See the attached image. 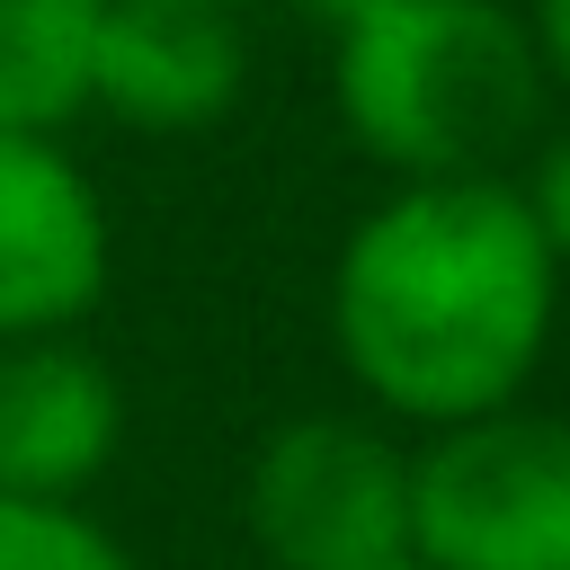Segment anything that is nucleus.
<instances>
[{
  "label": "nucleus",
  "instance_id": "obj_1",
  "mask_svg": "<svg viewBox=\"0 0 570 570\" xmlns=\"http://www.w3.org/2000/svg\"><path fill=\"white\" fill-rule=\"evenodd\" d=\"M321 321L365 410L436 436L534 392L561 330V267L517 178H419L347 223Z\"/></svg>",
  "mask_w": 570,
  "mask_h": 570
},
{
  "label": "nucleus",
  "instance_id": "obj_2",
  "mask_svg": "<svg viewBox=\"0 0 570 570\" xmlns=\"http://www.w3.org/2000/svg\"><path fill=\"white\" fill-rule=\"evenodd\" d=\"M543 62L517 0H383L330 36V107L392 178H508L543 134Z\"/></svg>",
  "mask_w": 570,
  "mask_h": 570
},
{
  "label": "nucleus",
  "instance_id": "obj_3",
  "mask_svg": "<svg viewBox=\"0 0 570 570\" xmlns=\"http://www.w3.org/2000/svg\"><path fill=\"white\" fill-rule=\"evenodd\" d=\"M419 570H570V419L508 401L410 445Z\"/></svg>",
  "mask_w": 570,
  "mask_h": 570
},
{
  "label": "nucleus",
  "instance_id": "obj_4",
  "mask_svg": "<svg viewBox=\"0 0 570 570\" xmlns=\"http://www.w3.org/2000/svg\"><path fill=\"white\" fill-rule=\"evenodd\" d=\"M240 525L267 570L410 561V445L374 410H294L240 463Z\"/></svg>",
  "mask_w": 570,
  "mask_h": 570
},
{
  "label": "nucleus",
  "instance_id": "obj_5",
  "mask_svg": "<svg viewBox=\"0 0 570 570\" xmlns=\"http://www.w3.org/2000/svg\"><path fill=\"white\" fill-rule=\"evenodd\" d=\"M116 223L62 134H0V347L80 338L107 303Z\"/></svg>",
  "mask_w": 570,
  "mask_h": 570
},
{
  "label": "nucleus",
  "instance_id": "obj_6",
  "mask_svg": "<svg viewBox=\"0 0 570 570\" xmlns=\"http://www.w3.org/2000/svg\"><path fill=\"white\" fill-rule=\"evenodd\" d=\"M249 98V27L232 0H98L89 116L125 134H214Z\"/></svg>",
  "mask_w": 570,
  "mask_h": 570
},
{
  "label": "nucleus",
  "instance_id": "obj_7",
  "mask_svg": "<svg viewBox=\"0 0 570 570\" xmlns=\"http://www.w3.org/2000/svg\"><path fill=\"white\" fill-rule=\"evenodd\" d=\"M125 445V383L80 338L0 347V499L80 508Z\"/></svg>",
  "mask_w": 570,
  "mask_h": 570
},
{
  "label": "nucleus",
  "instance_id": "obj_8",
  "mask_svg": "<svg viewBox=\"0 0 570 570\" xmlns=\"http://www.w3.org/2000/svg\"><path fill=\"white\" fill-rule=\"evenodd\" d=\"M98 0H0V134H71L89 116Z\"/></svg>",
  "mask_w": 570,
  "mask_h": 570
},
{
  "label": "nucleus",
  "instance_id": "obj_9",
  "mask_svg": "<svg viewBox=\"0 0 570 570\" xmlns=\"http://www.w3.org/2000/svg\"><path fill=\"white\" fill-rule=\"evenodd\" d=\"M0 570H142L89 508H27L0 499Z\"/></svg>",
  "mask_w": 570,
  "mask_h": 570
},
{
  "label": "nucleus",
  "instance_id": "obj_10",
  "mask_svg": "<svg viewBox=\"0 0 570 570\" xmlns=\"http://www.w3.org/2000/svg\"><path fill=\"white\" fill-rule=\"evenodd\" d=\"M508 178H517V196H525V214H534V232H543V249H552V267L570 285V116L543 125L525 169H508Z\"/></svg>",
  "mask_w": 570,
  "mask_h": 570
},
{
  "label": "nucleus",
  "instance_id": "obj_11",
  "mask_svg": "<svg viewBox=\"0 0 570 570\" xmlns=\"http://www.w3.org/2000/svg\"><path fill=\"white\" fill-rule=\"evenodd\" d=\"M525 36H534V62H543V89L570 107V0H517Z\"/></svg>",
  "mask_w": 570,
  "mask_h": 570
},
{
  "label": "nucleus",
  "instance_id": "obj_12",
  "mask_svg": "<svg viewBox=\"0 0 570 570\" xmlns=\"http://www.w3.org/2000/svg\"><path fill=\"white\" fill-rule=\"evenodd\" d=\"M303 27H321V36H338V27H356L365 9H383V0H285Z\"/></svg>",
  "mask_w": 570,
  "mask_h": 570
},
{
  "label": "nucleus",
  "instance_id": "obj_13",
  "mask_svg": "<svg viewBox=\"0 0 570 570\" xmlns=\"http://www.w3.org/2000/svg\"><path fill=\"white\" fill-rule=\"evenodd\" d=\"M392 570H419V561H392Z\"/></svg>",
  "mask_w": 570,
  "mask_h": 570
}]
</instances>
